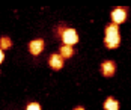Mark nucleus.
I'll return each mask as SVG.
<instances>
[{
    "label": "nucleus",
    "instance_id": "f257e3e1",
    "mask_svg": "<svg viewBox=\"0 0 131 110\" xmlns=\"http://www.w3.org/2000/svg\"><path fill=\"white\" fill-rule=\"evenodd\" d=\"M119 42H121V36H119V27L116 24L110 23L105 27V38L104 44L107 48H118Z\"/></svg>",
    "mask_w": 131,
    "mask_h": 110
},
{
    "label": "nucleus",
    "instance_id": "f03ea898",
    "mask_svg": "<svg viewBox=\"0 0 131 110\" xmlns=\"http://www.w3.org/2000/svg\"><path fill=\"white\" fill-rule=\"evenodd\" d=\"M60 36H62V41L65 45L72 47L74 44L79 42V35H77V30L75 29H63L60 32Z\"/></svg>",
    "mask_w": 131,
    "mask_h": 110
},
{
    "label": "nucleus",
    "instance_id": "7ed1b4c3",
    "mask_svg": "<svg viewBox=\"0 0 131 110\" xmlns=\"http://www.w3.org/2000/svg\"><path fill=\"white\" fill-rule=\"evenodd\" d=\"M110 17H112V23L118 26V24L124 23L127 20V11L124 8H116V9H113V12H112Z\"/></svg>",
    "mask_w": 131,
    "mask_h": 110
},
{
    "label": "nucleus",
    "instance_id": "20e7f679",
    "mask_svg": "<svg viewBox=\"0 0 131 110\" xmlns=\"http://www.w3.org/2000/svg\"><path fill=\"white\" fill-rule=\"evenodd\" d=\"M101 72H103L104 77H112V75L116 72V65H115V62H112V60L103 62V63H101Z\"/></svg>",
    "mask_w": 131,
    "mask_h": 110
},
{
    "label": "nucleus",
    "instance_id": "39448f33",
    "mask_svg": "<svg viewBox=\"0 0 131 110\" xmlns=\"http://www.w3.org/2000/svg\"><path fill=\"white\" fill-rule=\"evenodd\" d=\"M42 50H44V41H42V39H33V41H30V44H29V51H30V54L38 56V54L42 53Z\"/></svg>",
    "mask_w": 131,
    "mask_h": 110
},
{
    "label": "nucleus",
    "instance_id": "423d86ee",
    "mask_svg": "<svg viewBox=\"0 0 131 110\" xmlns=\"http://www.w3.org/2000/svg\"><path fill=\"white\" fill-rule=\"evenodd\" d=\"M48 65H50V68L53 69H60L63 67V57L60 54H51L48 57Z\"/></svg>",
    "mask_w": 131,
    "mask_h": 110
},
{
    "label": "nucleus",
    "instance_id": "0eeeda50",
    "mask_svg": "<svg viewBox=\"0 0 131 110\" xmlns=\"http://www.w3.org/2000/svg\"><path fill=\"white\" fill-rule=\"evenodd\" d=\"M104 110H119V103L113 96H108L104 101Z\"/></svg>",
    "mask_w": 131,
    "mask_h": 110
},
{
    "label": "nucleus",
    "instance_id": "6e6552de",
    "mask_svg": "<svg viewBox=\"0 0 131 110\" xmlns=\"http://www.w3.org/2000/svg\"><path fill=\"white\" fill-rule=\"evenodd\" d=\"M59 54L62 56L63 59H69L71 56L74 54V50H72V47H69V45H62L60 47V53Z\"/></svg>",
    "mask_w": 131,
    "mask_h": 110
},
{
    "label": "nucleus",
    "instance_id": "1a4fd4ad",
    "mask_svg": "<svg viewBox=\"0 0 131 110\" xmlns=\"http://www.w3.org/2000/svg\"><path fill=\"white\" fill-rule=\"evenodd\" d=\"M11 45H12L11 38H8V36L0 38V50H8V48H11Z\"/></svg>",
    "mask_w": 131,
    "mask_h": 110
},
{
    "label": "nucleus",
    "instance_id": "9d476101",
    "mask_svg": "<svg viewBox=\"0 0 131 110\" xmlns=\"http://www.w3.org/2000/svg\"><path fill=\"white\" fill-rule=\"evenodd\" d=\"M26 110H42V109H41V106L38 103H30V104H27Z\"/></svg>",
    "mask_w": 131,
    "mask_h": 110
},
{
    "label": "nucleus",
    "instance_id": "9b49d317",
    "mask_svg": "<svg viewBox=\"0 0 131 110\" xmlns=\"http://www.w3.org/2000/svg\"><path fill=\"white\" fill-rule=\"evenodd\" d=\"M3 59H5V54H3V50H0V63L3 62Z\"/></svg>",
    "mask_w": 131,
    "mask_h": 110
},
{
    "label": "nucleus",
    "instance_id": "f8f14e48",
    "mask_svg": "<svg viewBox=\"0 0 131 110\" xmlns=\"http://www.w3.org/2000/svg\"><path fill=\"white\" fill-rule=\"evenodd\" d=\"M74 110H84V107H75Z\"/></svg>",
    "mask_w": 131,
    "mask_h": 110
}]
</instances>
